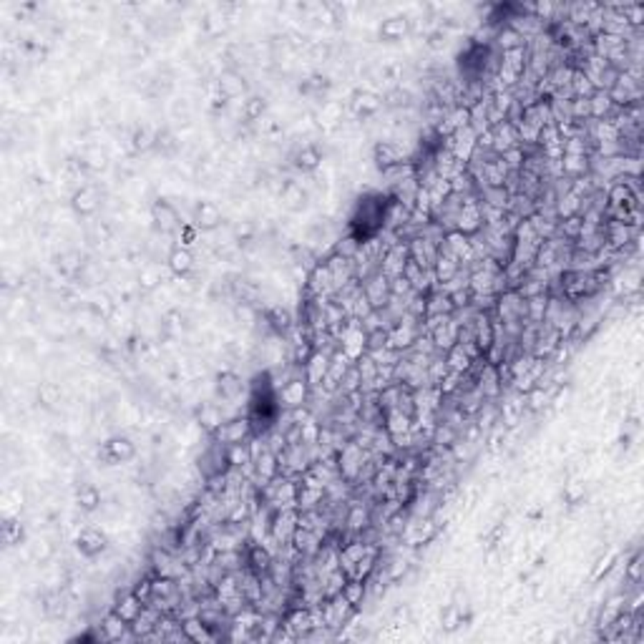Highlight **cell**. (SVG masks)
I'll use <instances>...</instances> for the list:
<instances>
[{
    "label": "cell",
    "mask_w": 644,
    "mask_h": 644,
    "mask_svg": "<svg viewBox=\"0 0 644 644\" xmlns=\"http://www.w3.org/2000/svg\"><path fill=\"white\" fill-rule=\"evenodd\" d=\"M307 398H310V383L305 380V373L297 375V378H290V380L282 383V388L277 390V401L282 408L295 410L307 405Z\"/></svg>",
    "instance_id": "1"
},
{
    "label": "cell",
    "mask_w": 644,
    "mask_h": 644,
    "mask_svg": "<svg viewBox=\"0 0 644 644\" xmlns=\"http://www.w3.org/2000/svg\"><path fill=\"white\" fill-rule=\"evenodd\" d=\"M252 436H255V428H252L250 416H244V418H229V421L222 423V428H219V430L214 433L217 441H219V443H224V445L244 443V441H250Z\"/></svg>",
    "instance_id": "2"
},
{
    "label": "cell",
    "mask_w": 644,
    "mask_h": 644,
    "mask_svg": "<svg viewBox=\"0 0 644 644\" xmlns=\"http://www.w3.org/2000/svg\"><path fill=\"white\" fill-rule=\"evenodd\" d=\"M362 292H365V297L370 300V305H373V310H383V307H388L390 302V279L383 275L380 270L373 272V275H367L365 279H362Z\"/></svg>",
    "instance_id": "3"
},
{
    "label": "cell",
    "mask_w": 644,
    "mask_h": 644,
    "mask_svg": "<svg viewBox=\"0 0 644 644\" xmlns=\"http://www.w3.org/2000/svg\"><path fill=\"white\" fill-rule=\"evenodd\" d=\"M282 627L290 632L295 639L310 637L315 632V622H312V607H292L287 614H284Z\"/></svg>",
    "instance_id": "4"
},
{
    "label": "cell",
    "mask_w": 644,
    "mask_h": 644,
    "mask_svg": "<svg viewBox=\"0 0 644 644\" xmlns=\"http://www.w3.org/2000/svg\"><path fill=\"white\" fill-rule=\"evenodd\" d=\"M136 456V448H134V443L129 441V438H109L104 445H101V450H98V458L101 461H106L109 466H116V463H126V461H131V458Z\"/></svg>",
    "instance_id": "5"
},
{
    "label": "cell",
    "mask_w": 644,
    "mask_h": 644,
    "mask_svg": "<svg viewBox=\"0 0 644 644\" xmlns=\"http://www.w3.org/2000/svg\"><path fill=\"white\" fill-rule=\"evenodd\" d=\"M408 259H410L408 244H403V242L390 244L388 250H385V255H383V259H380V272L388 279L401 277L403 270H405V264H408Z\"/></svg>",
    "instance_id": "6"
},
{
    "label": "cell",
    "mask_w": 644,
    "mask_h": 644,
    "mask_svg": "<svg viewBox=\"0 0 644 644\" xmlns=\"http://www.w3.org/2000/svg\"><path fill=\"white\" fill-rule=\"evenodd\" d=\"M330 358H333V353H327V350H312V355L302 365V373H305V380L310 383V388L322 385V380L327 378V370H330Z\"/></svg>",
    "instance_id": "7"
},
{
    "label": "cell",
    "mask_w": 644,
    "mask_h": 644,
    "mask_svg": "<svg viewBox=\"0 0 644 644\" xmlns=\"http://www.w3.org/2000/svg\"><path fill=\"white\" fill-rule=\"evenodd\" d=\"M106 544H109L106 533L101 531V528H96V526L84 528V531L78 533V539H76L78 551H81V556H86V559H96V556L104 554Z\"/></svg>",
    "instance_id": "8"
},
{
    "label": "cell",
    "mask_w": 644,
    "mask_h": 644,
    "mask_svg": "<svg viewBox=\"0 0 644 644\" xmlns=\"http://www.w3.org/2000/svg\"><path fill=\"white\" fill-rule=\"evenodd\" d=\"M222 224V209L214 201H199L194 209V227L201 232H212Z\"/></svg>",
    "instance_id": "9"
},
{
    "label": "cell",
    "mask_w": 644,
    "mask_h": 644,
    "mask_svg": "<svg viewBox=\"0 0 644 644\" xmlns=\"http://www.w3.org/2000/svg\"><path fill=\"white\" fill-rule=\"evenodd\" d=\"M373 161L385 172L403 161V146L398 141H378L373 149Z\"/></svg>",
    "instance_id": "10"
},
{
    "label": "cell",
    "mask_w": 644,
    "mask_h": 644,
    "mask_svg": "<svg viewBox=\"0 0 644 644\" xmlns=\"http://www.w3.org/2000/svg\"><path fill=\"white\" fill-rule=\"evenodd\" d=\"M383 109V98L373 91H360L353 96V111L358 118H370Z\"/></svg>",
    "instance_id": "11"
},
{
    "label": "cell",
    "mask_w": 644,
    "mask_h": 644,
    "mask_svg": "<svg viewBox=\"0 0 644 644\" xmlns=\"http://www.w3.org/2000/svg\"><path fill=\"white\" fill-rule=\"evenodd\" d=\"M458 272H461V262H458L456 257H450L448 252L438 250V259H436V264H433V277H436V282L438 284L450 282Z\"/></svg>",
    "instance_id": "12"
},
{
    "label": "cell",
    "mask_w": 644,
    "mask_h": 644,
    "mask_svg": "<svg viewBox=\"0 0 644 644\" xmlns=\"http://www.w3.org/2000/svg\"><path fill=\"white\" fill-rule=\"evenodd\" d=\"M493 154H504L513 146H519V139H516V126L511 121H504V124L493 126Z\"/></svg>",
    "instance_id": "13"
},
{
    "label": "cell",
    "mask_w": 644,
    "mask_h": 644,
    "mask_svg": "<svg viewBox=\"0 0 644 644\" xmlns=\"http://www.w3.org/2000/svg\"><path fill=\"white\" fill-rule=\"evenodd\" d=\"M295 167L302 174H315L322 167V151H320L315 144H305L297 154H295Z\"/></svg>",
    "instance_id": "14"
},
{
    "label": "cell",
    "mask_w": 644,
    "mask_h": 644,
    "mask_svg": "<svg viewBox=\"0 0 644 644\" xmlns=\"http://www.w3.org/2000/svg\"><path fill=\"white\" fill-rule=\"evenodd\" d=\"M169 270L174 272V275H179V277H187L189 272L194 270V255L189 252V247H174L172 252H169Z\"/></svg>",
    "instance_id": "15"
},
{
    "label": "cell",
    "mask_w": 644,
    "mask_h": 644,
    "mask_svg": "<svg viewBox=\"0 0 644 644\" xmlns=\"http://www.w3.org/2000/svg\"><path fill=\"white\" fill-rule=\"evenodd\" d=\"M98 207H101V196H98L96 187H81L76 194H73V209H76L78 214L89 217V214H93Z\"/></svg>",
    "instance_id": "16"
},
{
    "label": "cell",
    "mask_w": 644,
    "mask_h": 644,
    "mask_svg": "<svg viewBox=\"0 0 644 644\" xmlns=\"http://www.w3.org/2000/svg\"><path fill=\"white\" fill-rule=\"evenodd\" d=\"M410 30V21L405 15H393V18H385L380 26V38L383 41H401L405 38Z\"/></svg>",
    "instance_id": "17"
},
{
    "label": "cell",
    "mask_w": 644,
    "mask_h": 644,
    "mask_svg": "<svg viewBox=\"0 0 644 644\" xmlns=\"http://www.w3.org/2000/svg\"><path fill=\"white\" fill-rule=\"evenodd\" d=\"M181 629H184V634H187L189 642H212V639H214L212 627H207V624L201 622L196 614L187 616V619L181 622Z\"/></svg>",
    "instance_id": "18"
},
{
    "label": "cell",
    "mask_w": 644,
    "mask_h": 644,
    "mask_svg": "<svg viewBox=\"0 0 644 644\" xmlns=\"http://www.w3.org/2000/svg\"><path fill=\"white\" fill-rule=\"evenodd\" d=\"M144 607H146V604L141 602L139 596L134 594V591H129L126 596H121V599H118L116 607H113V611H116V614L121 616L124 622L131 624V622H136V616L141 614V609H144Z\"/></svg>",
    "instance_id": "19"
},
{
    "label": "cell",
    "mask_w": 644,
    "mask_h": 644,
    "mask_svg": "<svg viewBox=\"0 0 644 644\" xmlns=\"http://www.w3.org/2000/svg\"><path fill=\"white\" fill-rule=\"evenodd\" d=\"M611 111H614V104H611L609 93L607 91H594L591 98H589V118L604 121V118H609Z\"/></svg>",
    "instance_id": "20"
},
{
    "label": "cell",
    "mask_w": 644,
    "mask_h": 644,
    "mask_svg": "<svg viewBox=\"0 0 644 644\" xmlns=\"http://www.w3.org/2000/svg\"><path fill=\"white\" fill-rule=\"evenodd\" d=\"M217 91L222 93L227 101H232V98H239L244 93V81L239 73H234V71H227V73H222L219 76V81H217Z\"/></svg>",
    "instance_id": "21"
},
{
    "label": "cell",
    "mask_w": 644,
    "mask_h": 644,
    "mask_svg": "<svg viewBox=\"0 0 644 644\" xmlns=\"http://www.w3.org/2000/svg\"><path fill=\"white\" fill-rule=\"evenodd\" d=\"M282 204L287 209H302L307 201V192L302 189V184H297V181H284L282 187Z\"/></svg>",
    "instance_id": "22"
},
{
    "label": "cell",
    "mask_w": 644,
    "mask_h": 644,
    "mask_svg": "<svg viewBox=\"0 0 644 644\" xmlns=\"http://www.w3.org/2000/svg\"><path fill=\"white\" fill-rule=\"evenodd\" d=\"M242 388H244V383L239 380L234 373H222V375H219L217 390H219V395H222V401H227V403L237 401V398L242 395Z\"/></svg>",
    "instance_id": "23"
},
{
    "label": "cell",
    "mask_w": 644,
    "mask_h": 644,
    "mask_svg": "<svg viewBox=\"0 0 644 644\" xmlns=\"http://www.w3.org/2000/svg\"><path fill=\"white\" fill-rule=\"evenodd\" d=\"M101 627H104V637H106V639H111V642L129 637V634H126V629H131V624L124 622V619H121V616H118L116 611H111V614L106 616Z\"/></svg>",
    "instance_id": "24"
},
{
    "label": "cell",
    "mask_w": 644,
    "mask_h": 644,
    "mask_svg": "<svg viewBox=\"0 0 644 644\" xmlns=\"http://www.w3.org/2000/svg\"><path fill=\"white\" fill-rule=\"evenodd\" d=\"M340 594L345 596L347 604H353L355 609H358V607L362 604V599H365V594H367V582H362V579H347Z\"/></svg>",
    "instance_id": "25"
},
{
    "label": "cell",
    "mask_w": 644,
    "mask_h": 644,
    "mask_svg": "<svg viewBox=\"0 0 644 644\" xmlns=\"http://www.w3.org/2000/svg\"><path fill=\"white\" fill-rule=\"evenodd\" d=\"M76 501H78V506H81V511H89L91 513V511H96L98 506H101V493H98L96 486L84 484L81 488H78Z\"/></svg>",
    "instance_id": "26"
},
{
    "label": "cell",
    "mask_w": 644,
    "mask_h": 644,
    "mask_svg": "<svg viewBox=\"0 0 644 644\" xmlns=\"http://www.w3.org/2000/svg\"><path fill=\"white\" fill-rule=\"evenodd\" d=\"M81 270H84V257L78 255V252H66V255H61V259H58V272H61L63 277H76Z\"/></svg>",
    "instance_id": "27"
},
{
    "label": "cell",
    "mask_w": 644,
    "mask_h": 644,
    "mask_svg": "<svg viewBox=\"0 0 644 644\" xmlns=\"http://www.w3.org/2000/svg\"><path fill=\"white\" fill-rule=\"evenodd\" d=\"M154 222H159V227L164 229V232H169V229L176 227L179 217H176V212H174L172 204H167V201H159V204L154 207Z\"/></svg>",
    "instance_id": "28"
},
{
    "label": "cell",
    "mask_w": 644,
    "mask_h": 644,
    "mask_svg": "<svg viewBox=\"0 0 644 644\" xmlns=\"http://www.w3.org/2000/svg\"><path fill=\"white\" fill-rule=\"evenodd\" d=\"M345 526L350 531H362V528L370 526V511L362 508V506H350L345 516Z\"/></svg>",
    "instance_id": "29"
},
{
    "label": "cell",
    "mask_w": 644,
    "mask_h": 644,
    "mask_svg": "<svg viewBox=\"0 0 644 644\" xmlns=\"http://www.w3.org/2000/svg\"><path fill=\"white\" fill-rule=\"evenodd\" d=\"M496 41H499L501 50H513V48H521V46H526V41L521 38L516 30L511 28V26H506V28H501L499 33H496Z\"/></svg>",
    "instance_id": "30"
},
{
    "label": "cell",
    "mask_w": 644,
    "mask_h": 644,
    "mask_svg": "<svg viewBox=\"0 0 644 644\" xmlns=\"http://www.w3.org/2000/svg\"><path fill=\"white\" fill-rule=\"evenodd\" d=\"M264 98H259V96H252V98H247L242 104V118L244 121H250V124H255V121H259L262 118V113H264Z\"/></svg>",
    "instance_id": "31"
},
{
    "label": "cell",
    "mask_w": 644,
    "mask_h": 644,
    "mask_svg": "<svg viewBox=\"0 0 644 644\" xmlns=\"http://www.w3.org/2000/svg\"><path fill=\"white\" fill-rule=\"evenodd\" d=\"M264 318H267V322H270V325L275 327V330H279V333H282V330H287V327H290V322H292L290 312L284 310L282 305L270 307V310H267V315H264Z\"/></svg>",
    "instance_id": "32"
},
{
    "label": "cell",
    "mask_w": 644,
    "mask_h": 644,
    "mask_svg": "<svg viewBox=\"0 0 644 644\" xmlns=\"http://www.w3.org/2000/svg\"><path fill=\"white\" fill-rule=\"evenodd\" d=\"M501 159L506 161L508 172H521V169H524V161H526V149H524V146H513V149L501 154Z\"/></svg>",
    "instance_id": "33"
},
{
    "label": "cell",
    "mask_w": 644,
    "mask_h": 644,
    "mask_svg": "<svg viewBox=\"0 0 644 644\" xmlns=\"http://www.w3.org/2000/svg\"><path fill=\"white\" fill-rule=\"evenodd\" d=\"M21 539H23L21 521L6 519V524H3V541H6L8 546H15V544H21Z\"/></svg>",
    "instance_id": "34"
},
{
    "label": "cell",
    "mask_w": 644,
    "mask_h": 644,
    "mask_svg": "<svg viewBox=\"0 0 644 644\" xmlns=\"http://www.w3.org/2000/svg\"><path fill=\"white\" fill-rule=\"evenodd\" d=\"M441 622H443V629L445 632L458 629V627L463 624V609H458L456 604H453V607H448V609L443 611V619H441Z\"/></svg>",
    "instance_id": "35"
},
{
    "label": "cell",
    "mask_w": 644,
    "mask_h": 644,
    "mask_svg": "<svg viewBox=\"0 0 644 644\" xmlns=\"http://www.w3.org/2000/svg\"><path fill=\"white\" fill-rule=\"evenodd\" d=\"M86 169H93V172H98V169H106V154L98 151V149H91V151H86L84 161H81Z\"/></svg>",
    "instance_id": "36"
},
{
    "label": "cell",
    "mask_w": 644,
    "mask_h": 644,
    "mask_svg": "<svg viewBox=\"0 0 644 644\" xmlns=\"http://www.w3.org/2000/svg\"><path fill=\"white\" fill-rule=\"evenodd\" d=\"M564 499H567V504H579V501L584 499V484H579V481H571V484L564 486Z\"/></svg>",
    "instance_id": "37"
},
{
    "label": "cell",
    "mask_w": 644,
    "mask_h": 644,
    "mask_svg": "<svg viewBox=\"0 0 644 644\" xmlns=\"http://www.w3.org/2000/svg\"><path fill=\"white\" fill-rule=\"evenodd\" d=\"M58 395H61V388L53 385V383H46V385H41V390H38V398H41L43 405H53V403L58 401Z\"/></svg>",
    "instance_id": "38"
},
{
    "label": "cell",
    "mask_w": 644,
    "mask_h": 644,
    "mask_svg": "<svg viewBox=\"0 0 644 644\" xmlns=\"http://www.w3.org/2000/svg\"><path fill=\"white\" fill-rule=\"evenodd\" d=\"M159 282H161V270H159V267H146V270L141 272V287L151 290V287H156Z\"/></svg>",
    "instance_id": "39"
},
{
    "label": "cell",
    "mask_w": 644,
    "mask_h": 644,
    "mask_svg": "<svg viewBox=\"0 0 644 644\" xmlns=\"http://www.w3.org/2000/svg\"><path fill=\"white\" fill-rule=\"evenodd\" d=\"M91 310L96 312V315H101V318H109L111 310H113V305H111V300L109 297H96L93 300V305H91Z\"/></svg>",
    "instance_id": "40"
},
{
    "label": "cell",
    "mask_w": 644,
    "mask_h": 644,
    "mask_svg": "<svg viewBox=\"0 0 644 644\" xmlns=\"http://www.w3.org/2000/svg\"><path fill=\"white\" fill-rule=\"evenodd\" d=\"M627 579L634 584H639V579H642V559H639V556H634V559L629 561V567H627Z\"/></svg>",
    "instance_id": "41"
},
{
    "label": "cell",
    "mask_w": 644,
    "mask_h": 644,
    "mask_svg": "<svg viewBox=\"0 0 644 644\" xmlns=\"http://www.w3.org/2000/svg\"><path fill=\"white\" fill-rule=\"evenodd\" d=\"M50 554H53V551H50V546H48V544H46V541H41L38 546H33V556H35V559H38V561H41V564H43V561H46V559H48Z\"/></svg>",
    "instance_id": "42"
}]
</instances>
